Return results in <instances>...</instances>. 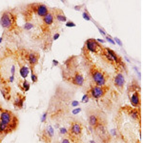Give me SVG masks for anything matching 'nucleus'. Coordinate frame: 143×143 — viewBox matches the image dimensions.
<instances>
[{"label": "nucleus", "instance_id": "nucleus-9", "mask_svg": "<svg viewBox=\"0 0 143 143\" xmlns=\"http://www.w3.org/2000/svg\"><path fill=\"white\" fill-rule=\"evenodd\" d=\"M105 51H106V52H107L108 55L110 56V57L112 58L114 64H115L116 66H122V67H123L124 64H123V62H122V60L120 59V57H119V56H117V55H116V53H115L113 50L109 49V48H106V49H105Z\"/></svg>", "mask_w": 143, "mask_h": 143}, {"label": "nucleus", "instance_id": "nucleus-34", "mask_svg": "<svg viewBox=\"0 0 143 143\" xmlns=\"http://www.w3.org/2000/svg\"><path fill=\"white\" fill-rule=\"evenodd\" d=\"M59 36H60V34H59V33H56V34L53 35V37H52V39H53V40L58 39V38H59Z\"/></svg>", "mask_w": 143, "mask_h": 143}, {"label": "nucleus", "instance_id": "nucleus-23", "mask_svg": "<svg viewBox=\"0 0 143 143\" xmlns=\"http://www.w3.org/2000/svg\"><path fill=\"white\" fill-rule=\"evenodd\" d=\"M33 28V24L31 23V22H26V24L24 25V29L25 30H27V31H29V30H31V29Z\"/></svg>", "mask_w": 143, "mask_h": 143}, {"label": "nucleus", "instance_id": "nucleus-38", "mask_svg": "<svg viewBox=\"0 0 143 143\" xmlns=\"http://www.w3.org/2000/svg\"><path fill=\"white\" fill-rule=\"evenodd\" d=\"M78 102H76V101H75V102H73V106H77L78 105Z\"/></svg>", "mask_w": 143, "mask_h": 143}, {"label": "nucleus", "instance_id": "nucleus-26", "mask_svg": "<svg viewBox=\"0 0 143 143\" xmlns=\"http://www.w3.org/2000/svg\"><path fill=\"white\" fill-rule=\"evenodd\" d=\"M114 41H115V43H117L119 45V46H121V47H122V46H123V44H122V42H121V40L119 39L118 37H115V38H114Z\"/></svg>", "mask_w": 143, "mask_h": 143}, {"label": "nucleus", "instance_id": "nucleus-36", "mask_svg": "<svg viewBox=\"0 0 143 143\" xmlns=\"http://www.w3.org/2000/svg\"><path fill=\"white\" fill-rule=\"evenodd\" d=\"M52 64H53V66H57V65H58V61H57V60H53V61H52Z\"/></svg>", "mask_w": 143, "mask_h": 143}, {"label": "nucleus", "instance_id": "nucleus-17", "mask_svg": "<svg viewBox=\"0 0 143 143\" xmlns=\"http://www.w3.org/2000/svg\"><path fill=\"white\" fill-rule=\"evenodd\" d=\"M53 16H56V18L57 21H59V22H66L67 21V17L66 15L64 14V12L62 11H60V10H56L55 11V14Z\"/></svg>", "mask_w": 143, "mask_h": 143}, {"label": "nucleus", "instance_id": "nucleus-7", "mask_svg": "<svg viewBox=\"0 0 143 143\" xmlns=\"http://www.w3.org/2000/svg\"><path fill=\"white\" fill-rule=\"evenodd\" d=\"M26 59L28 61V63L31 65V68H33L36 64L38 63V60H39V53L36 52H29L27 53L26 56Z\"/></svg>", "mask_w": 143, "mask_h": 143}, {"label": "nucleus", "instance_id": "nucleus-28", "mask_svg": "<svg viewBox=\"0 0 143 143\" xmlns=\"http://www.w3.org/2000/svg\"><path fill=\"white\" fill-rule=\"evenodd\" d=\"M106 39H107V41L108 42H110V43L111 44H113V45H115V41H114V40L112 39V37L110 35H106Z\"/></svg>", "mask_w": 143, "mask_h": 143}, {"label": "nucleus", "instance_id": "nucleus-3", "mask_svg": "<svg viewBox=\"0 0 143 143\" xmlns=\"http://www.w3.org/2000/svg\"><path fill=\"white\" fill-rule=\"evenodd\" d=\"M108 88L105 87H99V86H92L90 91L88 92V94L90 95V97L95 98V99H98L101 98L107 92Z\"/></svg>", "mask_w": 143, "mask_h": 143}, {"label": "nucleus", "instance_id": "nucleus-20", "mask_svg": "<svg viewBox=\"0 0 143 143\" xmlns=\"http://www.w3.org/2000/svg\"><path fill=\"white\" fill-rule=\"evenodd\" d=\"M19 72H20V76H22L24 79H26V77L29 75V68L27 66H25V65H21Z\"/></svg>", "mask_w": 143, "mask_h": 143}, {"label": "nucleus", "instance_id": "nucleus-22", "mask_svg": "<svg viewBox=\"0 0 143 143\" xmlns=\"http://www.w3.org/2000/svg\"><path fill=\"white\" fill-rule=\"evenodd\" d=\"M83 18L85 20H87V21H90V20H92V17H91V15H90V13L88 12V11L87 10H85L84 11V12H83Z\"/></svg>", "mask_w": 143, "mask_h": 143}, {"label": "nucleus", "instance_id": "nucleus-37", "mask_svg": "<svg viewBox=\"0 0 143 143\" xmlns=\"http://www.w3.org/2000/svg\"><path fill=\"white\" fill-rule=\"evenodd\" d=\"M13 79H14V76H11V77H10V79H9V81H10V82L12 83V81H13Z\"/></svg>", "mask_w": 143, "mask_h": 143}, {"label": "nucleus", "instance_id": "nucleus-32", "mask_svg": "<svg viewBox=\"0 0 143 143\" xmlns=\"http://www.w3.org/2000/svg\"><path fill=\"white\" fill-rule=\"evenodd\" d=\"M11 72H12V76H14V72H15V66H14V65H12V70H11Z\"/></svg>", "mask_w": 143, "mask_h": 143}, {"label": "nucleus", "instance_id": "nucleus-2", "mask_svg": "<svg viewBox=\"0 0 143 143\" xmlns=\"http://www.w3.org/2000/svg\"><path fill=\"white\" fill-rule=\"evenodd\" d=\"M0 25L5 30L12 31L16 26V15L11 11H5L0 18Z\"/></svg>", "mask_w": 143, "mask_h": 143}, {"label": "nucleus", "instance_id": "nucleus-30", "mask_svg": "<svg viewBox=\"0 0 143 143\" xmlns=\"http://www.w3.org/2000/svg\"><path fill=\"white\" fill-rule=\"evenodd\" d=\"M97 28H98V30H99V32L101 33V34H103V35H107V33H106V32L104 31V29H102V28H100L99 26H97Z\"/></svg>", "mask_w": 143, "mask_h": 143}, {"label": "nucleus", "instance_id": "nucleus-18", "mask_svg": "<svg viewBox=\"0 0 143 143\" xmlns=\"http://www.w3.org/2000/svg\"><path fill=\"white\" fill-rule=\"evenodd\" d=\"M1 89V94L3 95V97H4L5 99H10V97H11V95H10V93H11V88L9 87V86H2V87L0 88Z\"/></svg>", "mask_w": 143, "mask_h": 143}, {"label": "nucleus", "instance_id": "nucleus-39", "mask_svg": "<svg viewBox=\"0 0 143 143\" xmlns=\"http://www.w3.org/2000/svg\"><path fill=\"white\" fill-rule=\"evenodd\" d=\"M2 87V83H1V80H0V88Z\"/></svg>", "mask_w": 143, "mask_h": 143}, {"label": "nucleus", "instance_id": "nucleus-10", "mask_svg": "<svg viewBox=\"0 0 143 143\" xmlns=\"http://www.w3.org/2000/svg\"><path fill=\"white\" fill-rule=\"evenodd\" d=\"M114 82H115V86L119 90H122L124 87V84H125V77L122 73H117L115 75V78H114Z\"/></svg>", "mask_w": 143, "mask_h": 143}, {"label": "nucleus", "instance_id": "nucleus-25", "mask_svg": "<svg viewBox=\"0 0 143 143\" xmlns=\"http://www.w3.org/2000/svg\"><path fill=\"white\" fill-rule=\"evenodd\" d=\"M37 80H38L37 76H36L35 74L33 73V71H32V83H36V82H37Z\"/></svg>", "mask_w": 143, "mask_h": 143}, {"label": "nucleus", "instance_id": "nucleus-31", "mask_svg": "<svg viewBox=\"0 0 143 143\" xmlns=\"http://www.w3.org/2000/svg\"><path fill=\"white\" fill-rule=\"evenodd\" d=\"M47 112L46 113H44L43 115H42V118H41V122H45V120H46V117H47Z\"/></svg>", "mask_w": 143, "mask_h": 143}, {"label": "nucleus", "instance_id": "nucleus-35", "mask_svg": "<svg viewBox=\"0 0 143 143\" xmlns=\"http://www.w3.org/2000/svg\"><path fill=\"white\" fill-rule=\"evenodd\" d=\"M80 111H81V109H76L75 111L73 112V114H74V115H76V114H77V113H79Z\"/></svg>", "mask_w": 143, "mask_h": 143}, {"label": "nucleus", "instance_id": "nucleus-19", "mask_svg": "<svg viewBox=\"0 0 143 143\" xmlns=\"http://www.w3.org/2000/svg\"><path fill=\"white\" fill-rule=\"evenodd\" d=\"M11 129H10V127H9V125H7V124H5L4 122H1L0 121V135H7V134H9V133H11Z\"/></svg>", "mask_w": 143, "mask_h": 143}, {"label": "nucleus", "instance_id": "nucleus-1", "mask_svg": "<svg viewBox=\"0 0 143 143\" xmlns=\"http://www.w3.org/2000/svg\"><path fill=\"white\" fill-rule=\"evenodd\" d=\"M90 75H91L93 81L95 82V86H99V87L106 86L108 76L101 69L97 68L96 66H92L91 70H90Z\"/></svg>", "mask_w": 143, "mask_h": 143}, {"label": "nucleus", "instance_id": "nucleus-24", "mask_svg": "<svg viewBox=\"0 0 143 143\" xmlns=\"http://www.w3.org/2000/svg\"><path fill=\"white\" fill-rule=\"evenodd\" d=\"M90 98H91V97H90L89 94L87 93L86 95H83V97H82V102H83V103H87L88 101L90 100Z\"/></svg>", "mask_w": 143, "mask_h": 143}, {"label": "nucleus", "instance_id": "nucleus-14", "mask_svg": "<svg viewBox=\"0 0 143 143\" xmlns=\"http://www.w3.org/2000/svg\"><path fill=\"white\" fill-rule=\"evenodd\" d=\"M88 121H89L90 126H92V127H94V128H95L98 124L100 123V120H99L98 115H96V114H95V113H93V114H91V115H89Z\"/></svg>", "mask_w": 143, "mask_h": 143}, {"label": "nucleus", "instance_id": "nucleus-12", "mask_svg": "<svg viewBox=\"0 0 143 143\" xmlns=\"http://www.w3.org/2000/svg\"><path fill=\"white\" fill-rule=\"evenodd\" d=\"M130 101H131V104L133 107L138 109V107L140 106V95H139L138 92L137 91L133 92V95L130 97Z\"/></svg>", "mask_w": 143, "mask_h": 143}, {"label": "nucleus", "instance_id": "nucleus-11", "mask_svg": "<svg viewBox=\"0 0 143 143\" xmlns=\"http://www.w3.org/2000/svg\"><path fill=\"white\" fill-rule=\"evenodd\" d=\"M72 83L76 86H82L84 84V76L83 75L79 73V72H76V74L73 76L72 77Z\"/></svg>", "mask_w": 143, "mask_h": 143}, {"label": "nucleus", "instance_id": "nucleus-6", "mask_svg": "<svg viewBox=\"0 0 143 143\" xmlns=\"http://www.w3.org/2000/svg\"><path fill=\"white\" fill-rule=\"evenodd\" d=\"M32 8V11H34L36 12L37 15L43 17L49 12V8L45 4H42V3H35V4L31 5Z\"/></svg>", "mask_w": 143, "mask_h": 143}, {"label": "nucleus", "instance_id": "nucleus-21", "mask_svg": "<svg viewBox=\"0 0 143 143\" xmlns=\"http://www.w3.org/2000/svg\"><path fill=\"white\" fill-rule=\"evenodd\" d=\"M20 88L23 92H28L30 90V83L26 79H24L22 83L20 84Z\"/></svg>", "mask_w": 143, "mask_h": 143}, {"label": "nucleus", "instance_id": "nucleus-5", "mask_svg": "<svg viewBox=\"0 0 143 143\" xmlns=\"http://www.w3.org/2000/svg\"><path fill=\"white\" fill-rule=\"evenodd\" d=\"M86 48L88 49V51H90L91 52H94V53H98V52L102 50V48L100 46V44L96 41L95 39H93V38H90L86 41Z\"/></svg>", "mask_w": 143, "mask_h": 143}, {"label": "nucleus", "instance_id": "nucleus-27", "mask_svg": "<svg viewBox=\"0 0 143 143\" xmlns=\"http://www.w3.org/2000/svg\"><path fill=\"white\" fill-rule=\"evenodd\" d=\"M66 26L67 27H76V24H75V22H73V21H68L67 23H66Z\"/></svg>", "mask_w": 143, "mask_h": 143}, {"label": "nucleus", "instance_id": "nucleus-41", "mask_svg": "<svg viewBox=\"0 0 143 143\" xmlns=\"http://www.w3.org/2000/svg\"><path fill=\"white\" fill-rule=\"evenodd\" d=\"M90 143H95V141H94V140H92V141H91Z\"/></svg>", "mask_w": 143, "mask_h": 143}, {"label": "nucleus", "instance_id": "nucleus-16", "mask_svg": "<svg viewBox=\"0 0 143 143\" xmlns=\"http://www.w3.org/2000/svg\"><path fill=\"white\" fill-rule=\"evenodd\" d=\"M43 18V23L47 26H50L53 23V20H55V16H53V13L51 12H49L45 16L42 17Z\"/></svg>", "mask_w": 143, "mask_h": 143}, {"label": "nucleus", "instance_id": "nucleus-15", "mask_svg": "<svg viewBox=\"0 0 143 143\" xmlns=\"http://www.w3.org/2000/svg\"><path fill=\"white\" fill-rule=\"evenodd\" d=\"M127 113L133 119H135V120L140 119V111L138 109H136V108H129L127 110Z\"/></svg>", "mask_w": 143, "mask_h": 143}, {"label": "nucleus", "instance_id": "nucleus-8", "mask_svg": "<svg viewBox=\"0 0 143 143\" xmlns=\"http://www.w3.org/2000/svg\"><path fill=\"white\" fill-rule=\"evenodd\" d=\"M52 136H53V128H52L51 125H49V126L43 131V133H42L41 139H42L43 141H45V142H50L51 139L52 138Z\"/></svg>", "mask_w": 143, "mask_h": 143}, {"label": "nucleus", "instance_id": "nucleus-4", "mask_svg": "<svg viewBox=\"0 0 143 143\" xmlns=\"http://www.w3.org/2000/svg\"><path fill=\"white\" fill-rule=\"evenodd\" d=\"M83 131V127L79 122H73L71 124V128H70V131H68V134L70 135V136L73 137H79Z\"/></svg>", "mask_w": 143, "mask_h": 143}, {"label": "nucleus", "instance_id": "nucleus-29", "mask_svg": "<svg viewBox=\"0 0 143 143\" xmlns=\"http://www.w3.org/2000/svg\"><path fill=\"white\" fill-rule=\"evenodd\" d=\"M60 134L61 135H67L68 134V131L66 128H60Z\"/></svg>", "mask_w": 143, "mask_h": 143}, {"label": "nucleus", "instance_id": "nucleus-13", "mask_svg": "<svg viewBox=\"0 0 143 143\" xmlns=\"http://www.w3.org/2000/svg\"><path fill=\"white\" fill-rule=\"evenodd\" d=\"M26 99V96L21 94H18L16 95V98L13 102V106L16 108V109H22L24 105V101Z\"/></svg>", "mask_w": 143, "mask_h": 143}, {"label": "nucleus", "instance_id": "nucleus-40", "mask_svg": "<svg viewBox=\"0 0 143 143\" xmlns=\"http://www.w3.org/2000/svg\"><path fill=\"white\" fill-rule=\"evenodd\" d=\"M2 39H3V38H2V37H0V43H1V41H2Z\"/></svg>", "mask_w": 143, "mask_h": 143}, {"label": "nucleus", "instance_id": "nucleus-33", "mask_svg": "<svg viewBox=\"0 0 143 143\" xmlns=\"http://www.w3.org/2000/svg\"><path fill=\"white\" fill-rule=\"evenodd\" d=\"M60 143H71V142H70V140H69L68 138H63L62 140H61V142Z\"/></svg>", "mask_w": 143, "mask_h": 143}]
</instances>
